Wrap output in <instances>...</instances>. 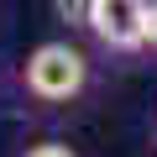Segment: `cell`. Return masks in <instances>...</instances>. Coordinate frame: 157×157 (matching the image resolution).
<instances>
[{"instance_id":"6da1fadb","label":"cell","mask_w":157,"mask_h":157,"mask_svg":"<svg viewBox=\"0 0 157 157\" xmlns=\"http://www.w3.org/2000/svg\"><path fill=\"white\" fill-rule=\"evenodd\" d=\"M21 84L42 105H68L73 94H84V84H89V58L78 52L73 42H42L21 63Z\"/></svg>"},{"instance_id":"7a4b0ae2","label":"cell","mask_w":157,"mask_h":157,"mask_svg":"<svg viewBox=\"0 0 157 157\" xmlns=\"http://www.w3.org/2000/svg\"><path fill=\"white\" fill-rule=\"evenodd\" d=\"M89 32L110 52H141L147 47V0H94Z\"/></svg>"},{"instance_id":"3957f363","label":"cell","mask_w":157,"mask_h":157,"mask_svg":"<svg viewBox=\"0 0 157 157\" xmlns=\"http://www.w3.org/2000/svg\"><path fill=\"white\" fill-rule=\"evenodd\" d=\"M52 11L63 26H78V32H89V16H94V0H52Z\"/></svg>"},{"instance_id":"277c9868","label":"cell","mask_w":157,"mask_h":157,"mask_svg":"<svg viewBox=\"0 0 157 157\" xmlns=\"http://www.w3.org/2000/svg\"><path fill=\"white\" fill-rule=\"evenodd\" d=\"M21 157H78L68 141H37V147H26Z\"/></svg>"},{"instance_id":"5b68a950","label":"cell","mask_w":157,"mask_h":157,"mask_svg":"<svg viewBox=\"0 0 157 157\" xmlns=\"http://www.w3.org/2000/svg\"><path fill=\"white\" fill-rule=\"evenodd\" d=\"M147 47H157V0H147Z\"/></svg>"},{"instance_id":"8992f818","label":"cell","mask_w":157,"mask_h":157,"mask_svg":"<svg viewBox=\"0 0 157 157\" xmlns=\"http://www.w3.org/2000/svg\"><path fill=\"white\" fill-rule=\"evenodd\" d=\"M152 141H157V131H152Z\"/></svg>"}]
</instances>
